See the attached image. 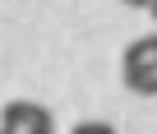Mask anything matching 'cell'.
<instances>
[{
	"label": "cell",
	"mask_w": 157,
	"mask_h": 134,
	"mask_svg": "<svg viewBox=\"0 0 157 134\" xmlns=\"http://www.w3.org/2000/svg\"><path fill=\"white\" fill-rule=\"evenodd\" d=\"M120 74H125V88H129V93H139V97H157V33L134 37V42L125 46Z\"/></svg>",
	"instance_id": "obj_1"
},
{
	"label": "cell",
	"mask_w": 157,
	"mask_h": 134,
	"mask_svg": "<svg viewBox=\"0 0 157 134\" xmlns=\"http://www.w3.org/2000/svg\"><path fill=\"white\" fill-rule=\"evenodd\" d=\"M120 5H129V10H152V0H120Z\"/></svg>",
	"instance_id": "obj_4"
},
{
	"label": "cell",
	"mask_w": 157,
	"mask_h": 134,
	"mask_svg": "<svg viewBox=\"0 0 157 134\" xmlns=\"http://www.w3.org/2000/svg\"><path fill=\"white\" fill-rule=\"evenodd\" d=\"M0 134H56V116L42 102H10L0 111Z\"/></svg>",
	"instance_id": "obj_2"
},
{
	"label": "cell",
	"mask_w": 157,
	"mask_h": 134,
	"mask_svg": "<svg viewBox=\"0 0 157 134\" xmlns=\"http://www.w3.org/2000/svg\"><path fill=\"white\" fill-rule=\"evenodd\" d=\"M69 134H116V129H111L106 120H83V125H74Z\"/></svg>",
	"instance_id": "obj_3"
},
{
	"label": "cell",
	"mask_w": 157,
	"mask_h": 134,
	"mask_svg": "<svg viewBox=\"0 0 157 134\" xmlns=\"http://www.w3.org/2000/svg\"><path fill=\"white\" fill-rule=\"evenodd\" d=\"M148 14H152V19H157V0H152V10H148Z\"/></svg>",
	"instance_id": "obj_5"
}]
</instances>
